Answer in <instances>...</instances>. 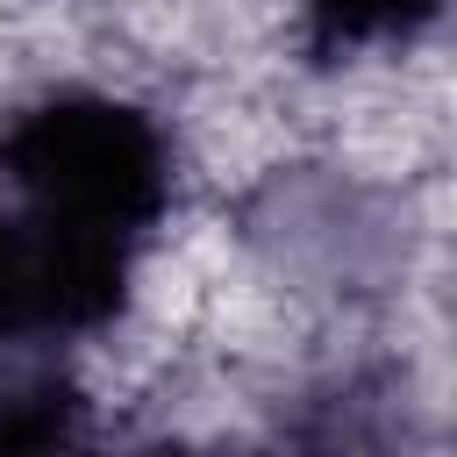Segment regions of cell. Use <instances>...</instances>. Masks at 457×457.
I'll return each instance as SVG.
<instances>
[{
  "label": "cell",
  "instance_id": "obj_1",
  "mask_svg": "<svg viewBox=\"0 0 457 457\" xmlns=\"http://www.w3.org/2000/svg\"><path fill=\"white\" fill-rule=\"evenodd\" d=\"M0 186L143 243L171 200V150L157 121L114 93H43L0 129Z\"/></svg>",
  "mask_w": 457,
  "mask_h": 457
},
{
  "label": "cell",
  "instance_id": "obj_2",
  "mask_svg": "<svg viewBox=\"0 0 457 457\" xmlns=\"http://www.w3.org/2000/svg\"><path fill=\"white\" fill-rule=\"evenodd\" d=\"M143 243L71 221L57 207L14 200L0 207V350H29V343H57V336H86L100 321H114V307L129 300V264Z\"/></svg>",
  "mask_w": 457,
  "mask_h": 457
},
{
  "label": "cell",
  "instance_id": "obj_3",
  "mask_svg": "<svg viewBox=\"0 0 457 457\" xmlns=\"http://www.w3.org/2000/svg\"><path fill=\"white\" fill-rule=\"evenodd\" d=\"M79 414L57 371H0V457H71Z\"/></svg>",
  "mask_w": 457,
  "mask_h": 457
},
{
  "label": "cell",
  "instance_id": "obj_4",
  "mask_svg": "<svg viewBox=\"0 0 457 457\" xmlns=\"http://www.w3.org/2000/svg\"><path fill=\"white\" fill-rule=\"evenodd\" d=\"M436 7L443 0H307V21H314L321 50H357V43H386V36L421 29Z\"/></svg>",
  "mask_w": 457,
  "mask_h": 457
},
{
  "label": "cell",
  "instance_id": "obj_5",
  "mask_svg": "<svg viewBox=\"0 0 457 457\" xmlns=\"http://www.w3.org/2000/svg\"><path fill=\"white\" fill-rule=\"evenodd\" d=\"M129 457H200V450H129Z\"/></svg>",
  "mask_w": 457,
  "mask_h": 457
},
{
  "label": "cell",
  "instance_id": "obj_6",
  "mask_svg": "<svg viewBox=\"0 0 457 457\" xmlns=\"http://www.w3.org/2000/svg\"><path fill=\"white\" fill-rule=\"evenodd\" d=\"M314 457H336V450H314Z\"/></svg>",
  "mask_w": 457,
  "mask_h": 457
}]
</instances>
